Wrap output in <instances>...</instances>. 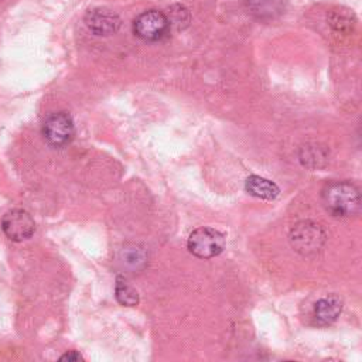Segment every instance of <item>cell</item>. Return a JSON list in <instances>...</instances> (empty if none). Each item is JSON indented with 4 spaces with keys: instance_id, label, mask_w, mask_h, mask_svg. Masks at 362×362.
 Listing matches in <instances>:
<instances>
[{
    "instance_id": "6da1fadb",
    "label": "cell",
    "mask_w": 362,
    "mask_h": 362,
    "mask_svg": "<svg viewBox=\"0 0 362 362\" xmlns=\"http://www.w3.org/2000/svg\"><path fill=\"white\" fill-rule=\"evenodd\" d=\"M324 208L332 216L348 218L361 211V192L356 185L348 181H334L322 189Z\"/></svg>"
},
{
    "instance_id": "7a4b0ae2",
    "label": "cell",
    "mask_w": 362,
    "mask_h": 362,
    "mask_svg": "<svg viewBox=\"0 0 362 362\" xmlns=\"http://www.w3.org/2000/svg\"><path fill=\"white\" fill-rule=\"evenodd\" d=\"M188 250L199 259L218 256L225 247V236L214 228H198L192 230L187 242Z\"/></svg>"
},
{
    "instance_id": "3957f363",
    "label": "cell",
    "mask_w": 362,
    "mask_h": 362,
    "mask_svg": "<svg viewBox=\"0 0 362 362\" xmlns=\"http://www.w3.org/2000/svg\"><path fill=\"white\" fill-rule=\"evenodd\" d=\"M170 30L168 17L158 10H147L139 14L133 21V33L143 41H158Z\"/></svg>"
},
{
    "instance_id": "277c9868",
    "label": "cell",
    "mask_w": 362,
    "mask_h": 362,
    "mask_svg": "<svg viewBox=\"0 0 362 362\" xmlns=\"http://www.w3.org/2000/svg\"><path fill=\"white\" fill-rule=\"evenodd\" d=\"M290 242L293 247L303 255L315 253L325 242V232L321 225L311 221H303L291 229Z\"/></svg>"
},
{
    "instance_id": "5b68a950",
    "label": "cell",
    "mask_w": 362,
    "mask_h": 362,
    "mask_svg": "<svg viewBox=\"0 0 362 362\" xmlns=\"http://www.w3.org/2000/svg\"><path fill=\"white\" fill-rule=\"evenodd\" d=\"M42 134L45 140L54 147H62L68 144L75 134V126L72 117L66 112L51 113L42 124Z\"/></svg>"
},
{
    "instance_id": "8992f818",
    "label": "cell",
    "mask_w": 362,
    "mask_h": 362,
    "mask_svg": "<svg viewBox=\"0 0 362 362\" xmlns=\"http://www.w3.org/2000/svg\"><path fill=\"white\" fill-rule=\"evenodd\" d=\"M1 229L8 239L21 242L31 238L35 230V222L27 211L14 208L3 215Z\"/></svg>"
},
{
    "instance_id": "52a82bcc",
    "label": "cell",
    "mask_w": 362,
    "mask_h": 362,
    "mask_svg": "<svg viewBox=\"0 0 362 362\" xmlns=\"http://www.w3.org/2000/svg\"><path fill=\"white\" fill-rule=\"evenodd\" d=\"M86 27L96 35H110L117 31L120 18L106 8H93L85 16Z\"/></svg>"
},
{
    "instance_id": "ba28073f",
    "label": "cell",
    "mask_w": 362,
    "mask_h": 362,
    "mask_svg": "<svg viewBox=\"0 0 362 362\" xmlns=\"http://www.w3.org/2000/svg\"><path fill=\"white\" fill-rule=\"evenodd\" d=\"M342 311V301L338 296L329 294L320 298L314 305V318L318 324L327 325L334 322Z\"/></svg>"
},
{
    "instance_id": "9c48e42d",
    "label": "cell",
    "mask_w": 362,
    "mask_h": 362,
    "mask_svg": "<svg viewBox=\"0 0 362 362\" xmlns=\"http://www.w3.org/2000/svg\"><path fill=\"white\" fill-rule=\"evenodd\" d=\"M245 188L250 195L260 198V199H269V201L277 198L279 192H280L279 187L273 181L266 180L259 175H250L246 180Z\"/></svg>"
},
{
    "instance_id": "30bf717a",
    "label": "cell",
    "mask_w": 362,
    "mask_h": 362,
    "mask_svg": "<svg viewBox=\"0 0 362 362\" xmlns=\"http://www.w3.org/2000/svg\"><path fill=\"white\" fill-rule=\"evenodd\" d=\"M115 296H116V300L126 307H133L139 303V294L136 288L123 276H119L116 279Z\"/></svg>"
},
{
    "instance_id": "8fae6325",
    "label": "cell",
    "mask_w": 362,
    "mask_h": 362,
    "mask_svg": "<svg viewBox=\"0 0 362 362\" xmlns=\"http://www.w3.org/2000/svg\"><path fill=\"white\" fill-rule=\"evenodd\" d=\"M246 3L252 13L259 16H273L281 11V0H246Z\"/></svg>"
},
{
    "instance_id": "7c38bea8",
    "label": "cell",
    "mask_w": 362,
    "mask_h": 362,
    "mask_svg": "<svg viewBox=\"0 0 362 362\" xmlns=\"http://www.w3.org/2000/svg\"><path fill=\"white\" fill-rule=\"evenodd\" d=\"M123 262L132 267V269H139V267H143L144 263H146V256H144V252L141 247L139 246H132V247H126L123 250Z\"/></svg>"
},
{
    "instance_id": "4fadbf2b",
    "label": "cell",
    "mask_w": 362,
    "mask_h": 362,
    "mask_svg": "<svg viewBox=\"0 0 362 362\" xmlns=\"http://www.w3.org/2000/svg\"><path fill=\"white\" fill-rule=\"evenodd\" d=\"M61 361H72V362H76V361H82L83 358H82V355L79 354V352H76V351H68L66 354H64L61 358H59Z\"/></svg>"
}]
</instances>
